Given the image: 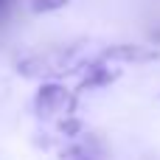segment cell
Listing matches in <instances>:
<instances>
[{"label": "cell", "instance_id": "obj_1", "mask_svg": "<svg viewBox=\"0 0 160 160\" xmlns=\"http://www.w3.org/2000/svg\"><path fill=\"white\" fill-rule=\"evenodd\" d=\"M8 6H11V0H0V17L6 14V8H8Z\"/></svg>", "mask_w": 160, "mask_h": 160}]
</instances>
